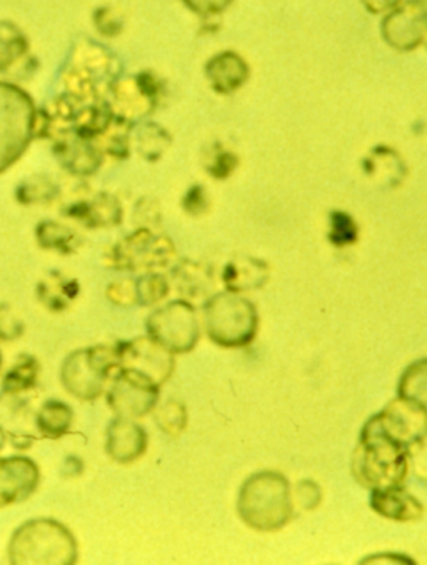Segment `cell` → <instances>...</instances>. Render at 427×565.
<instances>
[{
	"label": "cell",
	"instance_id": "obj_26",
	"mask_svg": "<svg viewBox=\"0 0 427 565\" xmlns=\"http://www.w3.org/2000/svg\"><path fill=\"white\" fill-rule=\"evenodd\" d=\"M38 429L49 439H58L71 430L74 423L73 407L58 398H49L38 414Z\"/></svg>",
	"mask_w": 427,
	"mask_h": 565
},
{
	"label": "cell",
	"instance_id": "obj_34",
	"mask_svg": "<svg viewBox=\"0 0 427 565\" xmlns=\"http://www.w3.org/2000/svg\"><path fill=\"white\" fill-rule=\"evenodd\" d=\"M93 24L103 38L114 39L122 34L124 18L113 6H100L93 12Z\"/></svg>",
	"mask_w": 427,
	"mask_h": 565
},
{
	"label": "cell",
	"instance_id": "obj_19",
	"mask_svg": "<svg viewBox=\"0 0 427 565\" xmlns=\"http://www.w3.org/2000/svg\"><path fill=\"white\" fill-rule=\"evenodd\" d=\"M269 277V266L253 256L233 257L223 270V282L226 290L237 294L260 289L266 286Z\"/></svg>",
	"mask_w": 427,
	"mask_h": 565
},
{
	"label": "cell",
	"instance_id": "obj_32",
	"mask_svg": "<svg viewBox=\"0 0 427 565\" xmlns=\"http://www.w3.org/2000/svg\"><path fill=\"white\" fill-rule=\"evenodd\" d=\"M156 424L168 436H179V434L184 433L185 426H188V411L181 402L168 401L156 413Z\"/></svg>",
	"mask_w": 427,
	"mask_h": 565
},
{
	"label": "cell",
	"instance_id": "obj_28",
	"mask_svg": "<svg viewBox=\"0 0 427 565\" xmlns=\"http://www.w3.org/2000/svg\"><path fill=\"white\" fill-rule=\"evenodd\" d=\"M41 375V364L32 355H19L11 371L2 379V388L6 394H19V392L29 391L38 384Z\"/></svg>",
	"mask_w": 427,
	"mask_h": 565
},
{
	"label": "cell",
	"instance_id": "obj_37",
	"mask_svg": "<svg viewBox=\"0 0 427 565\" xmlns=\"http://www.w3.org/2000/svg\"><path fill=\"white\" fill-rule=\"evenodd\" d=\"M106 297L114 306L124 307V309L137 306L136 280H114L107 286Z\"/></svg>",
	"mask_w": 427,
	"mask_h": 565
},
{
	"label": "cell",
	"instance_id": "obj_10",
	"mask_svg": "<svg viewBox=\"0 0 427 565\" xmlns=\"http://www.w3.org/2000/svg\"><path fill=\"white\" fill-rule=\"evenodd\" d=\"M159 385L142 375L119 369L107 388V406L116 417L140 419L158 407Z\"/></svg>",
	"mask_w": 427,
	"mask_h": 565
},
{
	"label": "cell",
	"instance_id": "obj_11",
	"mask_svg": "<svg viewBox=\"0 0 427 565\" xmlns=\"http://www.w3.org/2000/svg\"><path fill=\"white\" fill-rule=\"evenodd\" d=\"M117 349H119L120 369L136 372L154 382L159 387L166 384L174 372V354L149 335L119 342Z\"/></svg>",
	"mask_w": 427,
	"mask_h": 565
},
{
	"label": "cell",
	"instance_id": "obj_29",
	"mask_svg": "<svg viewBox=\"0 0 427 565\" xmlns=\"http://www.w3.org/2000/svg\"><path fill=\"white\" fill-rule=\"evenodd\" d=\"M399 397L427 413V361H417L407 367L399 382Z\"/></svg>",
	"mask_w": 427,
	"mask_h": 565
},
{
	"label": "cell",
	"instance_id": "obj_20",
	"mask_svg": "<svg viewBox=\"0 0 427 565\" xmlns=\"http://www.w3.org/2000/svg\"><path fill=\"white\" fill-rule=\"evenodd\" d=\"M371 508L374 512L396 522H416L423 518L424 508L409 492L401 488L371 491Z\"/></svg>",
	"mask_w": 427,
	"mask_h": 565
},
{
	"label": "cell",
	"instance_id": "obj_12",
	"mask_svg": "<svg viewBox=\"0 0 427 565\" xmlns=\"http://www.w3.org/2000/svg\"><path fill=\"white\" fill-rule=\"evenodd\" d=\"M427 32V12L423 0H403L397 8L384 14L381 35L391 49L413 52L424 45Z\"/></svg>",
	"mask_w": 427,
	"mask_h": 565
},
{
	"label": "cell",
	"instance_id": "obj_36",
	"mask_svg": "<svg viewBox=\"0 0 427 565\" xmlns=\"http://www.w3.org/2000/svg\"><path fill=\"white\" fill-rule=\"evenodd\" d=\"M24 332L25 324L15 313L14 307L8 302H0V341H18Z\"/></svg>",
	"mask_w": 427,
	"mask_h": 565
},
{
	"label": "cell",
	"instance_id": "obj_35",
	"mask_svg": "<svg viewBox=\"0 0 427 565\" xmlns=\"http://www.w3.org/2000/svg\"><path fill=\"white\" fill-rule=\"evenodd\" d=\"M237 168V157L231 150L224 149L223 146H216V150L207 153V162H205V171L212 178L227 179Z\"/></svg>",
	"mask_w": 427,
	"mask_h": 565
},
{
	"label": "cell",
	"instance_id": "obj_6",
	"mask_svg": "<svg viewBox=\"0 0 427 565\" xmlns=\"http://www.w3.org/2000/svg\"><path fill=\"white\" fill-rule=\"evenodd\" d=\"M119 369L117 344L76 349L62 362L61 382L77 401L93 402L104 394Z\"/></svg>",
	"mask_w": 427,
	"mask_h": 565
},
{
	"label": "cell",
	"instance_id": "obj_38",
	"mask_svg": "<svg viewBox=\"0 0 427 565\" xmlns=\"http://www.w3.org/2000/svg\"><path fill=\"white\" fill-rule=\"evenodd\" d=\"M407 460L417 479L427 482V433L407 447Z\"/></svg>",
	"mask_w": 427,
	"mask_h": 565
},
{
	"label": "cell",
	"instance_id": "obj_41",
	"mask_svg": "<svg viewBox=\"0 0 427 565\" xmlns=\"http://www.w3.org/2000/svg\"><path fill=\"white\" fill-rule=\"evenodd\" d=\"M182 207L192 217H199V215L205 214L209 209V198L205 194L204 188L201 185H194L189 189L188 194L182 199Z\"/></svg>",
	"mask_w": 427,
	"mask_h": 565
},
{
	"label": "cell",
	"instance_id": "obj_31",
	"mask_svg": "<svg viewBox=\"0 0 427 565\" xmlns=\"http://www.w3.org/2000/svg\"><path fill=\"white\" fill-rule=\"evenodd\" d=\"M171 292V282L161 273H146L136 279L137 306L152 307Z\"/></svg>",
	"mask_w": 427,
	"mask_h": 565
},
{
	"label": "cell",
	"instance_id": "obj_15",
	"mask_svg": "<svg viewBox=\"0 0 427 565\" xmlns=\"http://www.w3.org/2000/svg\"><path fill=\"white\" fill-rule=\"evenodd\" d=\"M145 427L126 417H114L106 429V454L117 463H132L148 450Z\"/></svg>",
	"mask_w": 427,
	"mask_h": 565
},
{
	"label": "cell",
	"instance_id": "obj_27",
	"mask_svg": "<svg viewBox=\"0 0 427 565\" xmlns=\"http://www.w3.org/2000/svg\"><path fill=\"white\" fill-rule=\"evenodd\" d=\"M61 195L57 182L47 175H31L25 178L15 189V199L22 205H45L57 201Z\"/></svg>",
	"mask_w": 427,
	"mask_h": 565
},
{
	"label": "cell",
	"instance_id": "obj_25",
	"mask_svg": "<svg viewBox=\"0 0 427 565\" xmlns=\"http://www.w3.org/2000/svg\"><path fill=\"white\" fill-rule=\"evenodd\" d=\"M132 142L137 152L148 162H158L171 147L172 137L164 127L154 122H142L132 129Z\"/></svg>",
	"mask_w": 427,
	"mask_h": 565
},
{
	"label": "cell",
	"instance_id": "obj_40",
	"mask_svg": "<svg viewBox=\"0 0 427 565\" xmlns=\"http://www.w3.org/2000/svg\"><path fill=\"white\" fill-rule=\"evenodd\" d=\"M161 217L162 214L159 211V205L156 204V201H151V199L139 201L136 212H134V218H136L139 227L154 228L161 222Z\"/></svg>",
	"mask_w": 427,
	"mask_h": 565
},
{
	"label": "cell",
	"instance_id": "obj_42",
	"mask_svg": "<svg viewBox=\"0 0 427 565\" xmlns=\"http://www.w3.org/2000/svg\"><path fill=\"white\" fill-rule=\"evenodd\" d=\"M403 0H361L367 12L374 15L387 14L401 4Z\"/></svg>",
	"mask_w": 427,
	"mask_h": 565
},
{
	"label": "cell",
	"instance_id": "obj_23",
	"mask_svg": "<svg viewBox=\"0 0 427 565\" xmlns=\"http://www.w3.org/2000/svg\"><path fill=\"white\" fill-rule=\"evenodd\" d=\"M39 246L62 256H73L83 247V237L74 228L57 221H42L35 227Z\"/></svg>",
	"mask_w": 427,
	"mask_h": 565
},
{
	"label": "cell",
	"instance_id": "obj_1",
	"mask_svg": "<svg viewBox=\"0 0 427 565\" xmlns=\"http://www.w3.org/2000/svg\"><path fill=\"white\" fill-rule=\"evenodd\" d=\"M409 472L407 447L394 443L377 426L374 417L367 420L361 443L352 457V476L371 491L401 488Z\"/></svg>",
	"mask_w": 427,
	"mask_h": 565
},
{
	"label": "cell",
	"instance_id": "obj_7",
	"mask_svg": "<svg viewBox=\"0 0 427 565\" xmlns=\"http://www.w3.org/2000/svg\"><path fill=\"white\" fill-rule=\"evenodd\" d=\"M174 242L154 228L139 227L107 253V266L120 273H161L174 266Z\"/></svg>",
	"mask_w": 427,
	"mask_h": 565
},
{
	"label": "cell",
	"instance_id": "obj_43",
	"mask_svg": "<svg viewBox=\"0 0 427 565\" xmlns=\"http://www.w3.org/2000/svg\"><path fill=\"white\" fill-rule=\"evenodd\" d=\"M319 489L316 483L309 482V480H306L305 483H299L298 486V495L299 501H301V504L305 505V508H308V499H309V508H316L318 505L319 501H314V498H311L312 494H318Z\"/></svg>",
	"mask_w": 427,
	"mask_h": 565
},
{
	"label": "cell",
	"instance_id": "obj_4",
	"mask_svg": "<svg viewBox=\"0 0 427 565\" xmlns=\"http://www.w3.org/2000/svg\"><path fill=\"white\" fill-rule=\"evenodd\" d=\"M241 518L257 531H277L291 521L288 480L280 473L260 472L244 483L239 498Z\"/></svg>",
	"mask_w": 427,
	"mask_h": 565
},
{
	"label": "cell",
	"instance_id": "obj_14",
	"mask_svg": "<svg viewBox=\"0 0 427 565\" xmlns=\"http://www.w3.org/2000/svg\"><path fill=\"white\" fill-rule=\"evenodd\" d=\"M374 420L389 439L404 447H409L427 433L426 411L403 397L389 402V406L374 416Z\"/></svg>",
	"mask_w": 427,
	"mask_h": 565
},
{
	"label": "cell",
	"instance_id": "obj_18",
	"mask_svg": "<svg viewBox=\"0 0 427 565\" xmlns=\"http://www.w3.org/2000/svg\"><path fill=\"white\" fill-rule=\"evenodd\" d=\"M64 214L87 228H110L122 224L124 209L116 195L97 192L87 201L68 205Z\"/></svg>",
	"mask_w": 427,
	"mask_h": 565
},
{
	"label": "cell",
	"instance_id": "obj_13",
	"mask_svg": "<svg viewBox=\"0 0 427 565\" xmlns=\"http://www.w3.org/2000/svg\"><path fill=\"white\" fill-rule=\"evenodd\" d=\"M39 483L41 469L31 457H0V509L28 501Z\"/></svg>",
	"mask_w": 427,
	"mask_h": 565
},
{
	"label": "cell",
	"instance_id": "obj_16",
	"mask_svg": "<svg viewBox=\"0 0 427 565\" xmlns=\"http://www.w3.org/2000/svg\"><path fill=\"white\" fill-rule=\"evenodd\" d=\"M204 74L214 93L229 96L246 86L250 67L243 55L234 51H223L205 62Z\"/></svg>",
	"mask_w": 427,
	"mask_h": 565
},
{
	"label": "cell",
	"instance_id": "obj_22",
	"mask_svg": "<svg viewBox=\"0 0 427 565\" xmlns=\"http://www.w3.org/2000/svg\"><path fill=\"white\" fill-rule=\"evenodd\" d=\"M81 296V284L61 270H49L38 284V299L51 312H64Z\"/></svg>",
	"mask_w": 427,
	"mask_h": 565
},
{
	"label": "cell",
	"instance_id": "obj_46",
	"mask_svg": "<svg viewBox=\"0 0 427 565\" xmlns=\"http://www.w3.org/2000/svg\"><path fill=\"white\" fill-rule=\"evenodd\" d=\"M0 369H2V354H0Z\"/></svg>",
	"mask_w": 427,
	"mask_h": 565
},
{
	"label": "cell",
	"instance_id": "obj_21",
	"mask_svg": "<svg viewBox=\"0 0 427 565\" xmlns=\"http://www.w3.org/2000/svg\"><path fill=\"white\" fill-rule=\"evenodd\" d=\"M172 284L184 300H207L214 286V274L205 264L194 260H179L171 269Z\"/></svg>",
	"mask_w": 427,
	"mask_h": 565
},
{
	"label": "cell",
	"instance_id": "obj_30",
	"mask_svg": "<svg viewBox=\"0 0 427 565\" xmlns=\"http://www.w3.org/2000/svg\"><path fill=\"white\" fill-rule=\"evenodd\" d=\"M366 164L383 166V169L370 172L371 178L389 181L394 185H396V179L403 181L406 175L403 159L397 156L396 150L389 149V147H377L376 150H373L370 157H366Z\"/></svg>",
	"mask_w": 427,
	"mask_h": 565
},
{
	"label": "cell",
	"instance_id": "obj_5",
	"mask_svg": "<svg viewBox=\"0 0 427 565\" xmlns=\"http://www.w3.org/2000/svg\"><path fill=\"white\" fill-rule=\"evenodd\" d=\"M204 326L211 341L221 348H244L256 338L259 316L250 300L226 290L205 300Z\"/></svg>",
	"mask_w": 427,
	"mask_h": 565
},
{
	"label": "cell",
	"instance_id": "obj_17",
	"mask_svg": "<svg viewBox=\"0 0 427 565\" xmlns=\"http://www.w3.org/2000/svg\"><path fill=\"white\" fill-rule=\"evenodd\" d=\"M54 156L68 174L90 178L104 164V150L94 140L65 137L55 142Z\"/></svg>",
	"mask_w": 427,
	"mask_h": 565
},
{
	"label": "cell",
	"instance_id": "obj_45",
	"mask_svg": "<svg viewBox=\"0 0 427 565\" xmlns=\"http://www.w3.org/2000/svg\"><path fill=\"white\" fill-rule=\"evenodd\" d=\"M424 6H426V12H427V0H423ZM424 45H426L427 49V32H426V39H424Z\"/></svg>",
	"mask_w": 427,
	"mask_h": 565
},
{
	"label": "cell",
	"instance_id": "obj_2",
	"mask_svg": "<svg viewBox=\"0 0 427 565\" xmlns=\"http://www.w3.org/2000/svg\"><path fill=\"white\" fill-rule=\"evenodd\" d=\"M8 557L12 565H74L79 561V544L62 522L31 519L15 529Z\"/></svg>",
	"mask_w": 427,
	"mask_h": 565
},
{
	"label": "cell",
	"instance_id": "obj_24",
	"mask_svg": "<svg viewBox=\"0 0 427 565\" xmlns=\"http://www.w3.org/2000/svg\"><path fill=\"white\" fill-rule=\"evenodd\" d=\"M31 41L15 22L0 21V74H8L28 57Z\"/></svg>",
	"mask_w": 427,
	"mask_h": 565
},
{
	"label": "cell",
	"instance_id": "obj_9",
	"mask_svg": "<svg viewBox=\"0 0 427 565\" xmlns=\"http://www.w3.org/2000/svg\"><path fill=\"white\" fill-rule=\"evenodd\" d=\"M114 114L127 122L145 119L154 113L162 96V83L152 72H140L132 77H119L110 86Z\"/></svg>",
	"mask_w": 427,
	"mask_h": 565
},
{
	"label": "cell",
	"instance_id": "obj_44",
	"mask_svg": "<svg viewBox=\"0 0 427 565\" xmlns=\"http://www.w3.org/2000/svg\"><path fill=\"white\" fill-rule=\"evenodd\" d=\"M4 444H6V433H4V429H2V427H0V450L4 449Z\"/></svg>",
	"mask_w": 427,
	"mask_h": 565
},
{
	"label": "cell",
	"instance_id": "obj_33",
	"mask_svg": "<svg viewBox=\"0 0 427 565\" xmlns=\"http://www.w3.org/2000/svg\"><path fill=\"white\" fill-rule=\"evenodd\" d=\"M357 224L351 215L345 212H332L329 217V241L335 247H348L357 241Z\"/></svg>",
	"mask_w": 427,
	"mask_h": 565
},
{
	"label": "cell",
	"instance_id": "obj_39",
	"mask_svg": "<svg viewBox=\"0 0 427 565\" xmlns=\"http://www.w3.org/2000/svg\"><path fill=\"white\" fill-rule=\"evenodd\" d=\"M182 4L192 14L209 19L226 12L234 4V0H182Z\"/></svg>",
	"mask_w": 427,
	"mask_h": 565
},
{
	"label": "cell",
	"instance_id": "obj_8",
	"mask_svg": "<svg viewBox=\"0 0 427 565\" xmlns=\"http://www.w3.org/2000/svg\"><path fill=\"white\" fill-rule=\"evenodd\" d=\"M146 331L151 339L172 354L191 352L199 342V320L194 306L179 299L156 309L146 320Z\"/></svg>",
	"mask_w": 427,
	"mask_h": 565
},
{
	"label": "cell",
	"instance_id": "obj_3",
	"mask_svg": "<svg viewBox=\"0 0 427 565\" xmlns=\"http://www.w3.org/2000/svg\"><path fill=\"white\" fill-rule=\"evenodd\" d=\"M38 110L28 90L0 81V175L21 160L38 137Z\"/></svg>",
	"mask_w": 427,
	"mask_h": 565
}]
</instances>
